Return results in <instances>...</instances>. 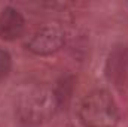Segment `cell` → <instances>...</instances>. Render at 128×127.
I'll return each mask as SVG.
<instances>
[{"instance_id": "obj_1", "label": "cell", "mask_w": 128, "mask_h": 127, "mask_svg": "<svg viewBox=\"0 0 128 127\" xmlns=\"http://www.w3.org/2000/svg\"><path fill=\"white\" fill-rule=\"evenodd\" d=\"M79 118L85 127H116L119 109L109 91L94 90L80 102Z\"/></svg>"}, {"instance_id": "obj_2", "label": "cell", "mask_w": 128, "mask_h": 127, "mask_svg": "<svg viewBox=\"0 0 128 127\" xmlns=\"http://www.w3.org/2000/svg\"><path fill=\"white\" fill-rule=\"evenodd\" d=\"M66 43V34L57 26L43 27L34 33L27 43V49L36 55H51L60 51Z\"/></svg>"}, {"instance_id": "obj_3", "label": "cell", "mask_w": 128, "mask_h": 127, "mask_svg": "<svg viewBox=\"0 0 128 127\" xmlns=\"http://www.w3.org/2000/svg\"><path fill=\"white\" fill-rule=\"evenodd\" d=\"M24 30L26 20L18 9L8 6L0 12V39L9 42L15 40L22 36Z\"/></svg>"}, {"instance_id": "obj_4", "label": "cell", "mask_w": 128, "mask_h": 127, "mask_svg": "<svg viewBox=\"0 0 128 127\" xmlns=\"http://www.w3.org/2000/svg\"><path fill=\"white\" fill-rule=\"evenodd\" d=\"M12 67V58L10 54L4 49H0V82L8 78Z\"/></svg>"}]
</instances>
